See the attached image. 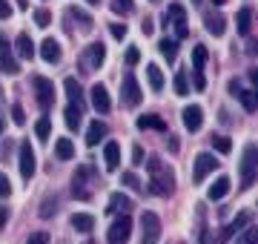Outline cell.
<instances>
[{
    "mask_svg": "<svg viewBox=\"0 0 258 244\" xmlns=\"http://www.w3.org/2000/svg\"><path fill=\"white\" fill-rule=\"evenodd\" d=\"M72 227L78 230V233H92V230H95V218L89 216V213H75V216H72Z\"/></svg>",
    "mask_w": 258,
    "mask_h": 244,
    "instance_id": "obj_27",
    "label": "cell"
},
{
    "mask_svg": "<svg viewBox=\"0 0 258 244\" xmlns=\"http://www.w3.org/2000/svg\"><path fill=\"white\" fill-rule=\"evenodd\" d=\"M158 49H161V55H164L166 60H169V64H172V60H175V57H178V43H175V40L164 38V40H161V43H158Z\"/></svg>",
    "mask_w": 258,
    "mask_h": 244,
    "instance_id": "obj_31",
    "label": "cell"
},
{
    "mask_svg": "<svg viewBox=\"0 0 258 244\" xmlns=\"http://www.w3.org/2000/svg\"><path fill=\"white\" fill-rule=\"evenodd\" d=\"M103 164H106V172H115L120 164V144L115 141H106V147H103Z\"/></svg>",
    "mask_w": 258,
    "mask_h": 244,
    "instance_id": "obj_18",
    "label": "cell"
},
{
    "mask_svg": "<svg viewBox=\"0 0 258 244\" xmlns=\"http://www.w3.org/2000/svg\"><path fill=\"white\" fill-rule=\"evenodd\" d=\"M35 135L40 138V141H49V135H52V121H49V118H37Z\"/></svg>",
    "mask_w": 258,
    "mask_h": 244,
    "instance_id": "obj_33",
    "label": "cell"
},
{
    "mask_svg": "<svg viewBox=\"0 0 258 244\" xmlns=\"http://www.w3.org/2000/svg\"><path fill=\"white\" fill-rule=\"evenodd\" d=\"M212 169H218V158L212 155V152H201V155H195V167H192V181L195 184H201L207 175H210Z\"/></svg>",
    "mask_w": 258,
    "mask_h": 244,
    "instance_id": "obj_11",
    "label": "cell"
},
{
    "mask_svg": "<svg viewBox=\"0 0 258 244\" xmlns=\"http://www.w3.org/2000/svg\"><path fill=\"white\" fill-rule=\"evenodd\" d=\"M189 92V81H186V72H175V95H186Z\"/></svg>",
    "mask_w": 258,
    "mask_h": 244,
    "instance_id": "obj_36",
    "label": "cell"
},
{
    "mask_svg": "<svg viewBox=\"0 0 258 244\" xmlns=\"http://www.w3.org/2000/svg\"><path fill=\"white\" fill-rule=\"evenodd\" d=\"M249 221H252V213H249V210H244V213H238V218H235L232 224H227V227H224V233H221V241H230L232 235L238 233L241 227H247Z\"/></svg>",
    "mask_w": 258,
    "mask_h": 244,
    "instance_id": "obj_19",
    "label": "cell"
},
{
    "mask_svg": "<svg viewBox=\"0 0 258 244\" xmlns=\"http://www.w3.org/2000/svg\"><path fill=\"white\" fill-rule=\"evenodd\" d=\"M129 233H132V218L123 213V216H118L115 221H112L109 233H106V241H109V244H126L129 241Z\"/></svg>",
    "mask_w": 258,
    "mask_h": 244,
    "instance_id": "obj_8",
    "label": "cell"
},
{
    "mask_svg": "<svg viewBox=\"0 0 258 244\" xmlns=\"http://www.w3.org/2000/svg\"><path fill=\"white\" fill-rule=\"evenodd\" d=\"M60 43H57L55 38H46L43 43H40V57L46 60V64H60Z\"/></svg>",
    "mask_w": 258,
    "mask_h": 244,
    "instance_id": "obj_17",
    "label": "cell"
},
{
    "mask_svg": "<svg viewBox=\"0 0 258 244\" xmlns=\"http://www.w3.org/2000/svg\"><path fill=\"white\" fill-rule=\"evenodd\" d=\"M20 175H23V181H32V175H35V169H37V161H35V150L29 147V141L20 144Z\"/></svg>",
    "mask_w": 258,
    "mask_h": 244,
    "instance_id": "obj_12",
    "label": "cell"
},
{
    "mask_svg": "<svg viewBox=\"0 0 258 244\" xmlns=\"http://www.w3.org/2000/svg\"><path fill=\"white\" fill-rule=\"evenodd\" d=\"M89 98H92V106L98 115H106L112 109V101H109V92H106V86L103 84H95L92 92H89Z\"/></svg>",
    "mask_w": 258,
    "mask_h": 244,
    "instance_id": "obj_14",
    "label": "cell"
},
{
    "mask_svg": "<svg viewBox=\"0 0 258 244\" xmlns=\"http://www.w3.org/2000/svg\"><path fill=\"white\" fill-rule=\"evenodd\" d=\"M135 124H138V130H155V132L166 130V121L161 118V115H141Z\"/></svg>",
    "mask_w": 258,
    "mask_h": 244,
    "instance_id": "obj_26",
    "label": "cell"
},
{
    "mask_svg": "<svg viewBox=\"0 0 258 244\" xmlns=\"http://www.w3.org/2000/svg\"><path fill=\"white\" fill-rule=\"evenodd\" d=\"M207 46H198L192 49V81H195V89L201 92V89H207V78H204V66H207Z\"/></svg>",
    "mask_w": 258,
    "mask_h": 244,
    "instance_id": "obj_10",
    "label": "cell"
},
{
    "mask_svg": "<svg viewBox=\"0 0 258 244\" xmlns=\"http://www.w3.org/2000/svg\"><path fill=\"white\" fill-rule=\"evenodd\" d=\"M132 9H135L132 0H112V12L115 15H132Z\"/></svg>",
    "mask_w": 258,
    "mask_h": 244,
    "instance_id": "obj_35",
    "label": "cell"
},
{
    "mask_svg": "<svg viewBox=\"0 0 258 244\" xmlns=\"http://www.w3.org/2000/svg\"><path fill=\"white\" fill-rule=\"evenodd\" d=\"M129 210H132V201H129L126 196H120V193H112L109 204H106V213H109V216H115V213L123 216V213H129Z\"/></svg>",
    "mask_w": 258,
    "mask_h": 244,
    "instance_id": "obj_20",
    "label": "cell"
},
{
    "mask_svg": "<svg viewBox=\"0 0 258 244\" xmlns=\"http://www.w3.org/2000/svg\"><path fill=\"white\" fill-rule=\"evenodd\" d=\"M120 181H123L126 187H132V190H141V181H138V175H135V172H123V175H120Z\"/></svg>",
    "mask_w": 258,
    "mask_h": 244,
    "instance_id": "obj_41",
    "label": "cell"
},
{
    "mask_svg": "<svg viewBox=\"0 0 258 244\" xmlns=\"http://www.w3.org/2000/svg\"><path fill=\"white\" fill-rule=\"evenodd\" d=\"M227 193H230V178H227V175H221V178L212 181V187L207 190V198H210V201H221Z\"/></svg>",
    "mask_w": 258,
    "mask_h": 244,
    "instance_id": "obj_22",
    "label": "cell"
},
{
    "mask_svg": "<svg viewBox=\"0 0 258 244\" xmlns=\"http://www.w3.org/2000/svg\"><path fill=\"white\" fill-rule=\"evenodd\" d=\"M35 23H37L40 29H43V26H49V23H52V15H49L46 9H37V12H35Z\"/></svg>",
    "mask_w": 258,
    "mask_h": 244,
    "instance_id": "obj_39",
    "label": "cell"
},
{
    "mask_svg": "<svg viewBox=\"0 0 258 244\" xmlns=\"http://www.w3.org/2000/svg\"><path fill=\"white\" fill-rule=\"evenodd\" d=\"M141 98H144V92H141V86H138V78L132 75V72H126L123 81H120V101H123V106H138Z\"/></svg>",
    "mask_w": 258,
    "mask_h": 244,
    "instance_id": "obj_5",
    "label": "cell"
},
{
    "mask_svg": "<svg viewBox=\"0 0 258 244\" xmlns=\"http://www.w3.org/2000/svg\"><path fill=\"white\" fill-rule=\"evenodd\" d=\"M210 141H212V147H215V150L221 152V155H227V152L232 150V141L227 138V135H212Z\"/></svg>",
    "mask_w": 258,
    "mask_h": 244,
    "instance_id": "obj_34",
    "label": "cell"
},
{
    "mask_svg": "<svg viewBox=\"0 0 258 244\" xmlns=\"http://www.w3.org/2000/svg\"><path fill=\"white\" fill-rule=\"evenodd\" d=\"M12 196V184L6 178V172H0V198H9Z\"/></svg>",
    "mask_w": 258,
    "mask_h": 244,
    "instance_id": "obj_42",
    "label": "cell"
},
{
    "mask_svg": "<svg viewBox=\"0 0 258 244\" xmlns=\"http://www.w3.org/2000/svg\"><path fill=\"white\" fill-rule=\"evenodd\" d=\"M86 3H101V0H86Z\"/></svg>",
    "mask_w": 258,
    "mask_h": 244,
    "instance_id": "obj_52",
    "label": "cell"
},
{
    "mask_svg": "<svg viewBox=\"0 0 258 244\" xmlns=\"http://www.w3.org/2000/svg\"><path fill=\"white\" fill-rule=\"evenodd\" d=\"M141 161H144V150H141V144H135V147H132V164L141 167Z\"/></svg>",
    "mask_w": 258,
    "mask_h": 244,
    "instance_id": "obj_46",
    "label": "cell"
},
{
    "mask_svg": "<svg viewBox=\"0 0 258 244\" xmlns=\"http://www.w3.org/2000/svg\"><path fill=\"white\" fill-rule=\"evenodd\" d=\"M147 78H149V86H152V92H161V89H164V72H161L155 64H149V66H147Z\"/></svg>",
    "mask_w": 258,
    "mask_h": 244,
    "instance_id": "obj_28",
    "label": "cell"
},
{
    "mask_svg": "<svg viewBox=\"0 0 258 244\" xmlns=\"http://www.w3.org/2000/svg\"><path fill=\"white\" fill-rule=\"evenodd\" d=\"M103 138H106V124H103V121H92V124H89V130H86V144H89V147H98Z\"/></svg>",
    "mask_w": 258,
    "mask_h": 244,
    "instance_id": "obj_23",
    "label": "cell"
},
{
    "mask_svg": "<svg viewBox=\"0 0 258 244\" xmlns=\"http://www.w3.org/2000/svg\"><path fill=\"white\" fill-rule=\"evenodd\" d=\"M32 86H35L37 103H40L43 109H49V106L55 103V86H52V81L43 78V75H35V78H32Z\"/></svg>",
    "mask_w": 258,
    "mask_h": 244,
    "instance_id": "obj_9",
    "label": "cell"
},
{
    "mask_svg": "<svg viewBox=\"0 0 258 244\" xmlns=\"http://www.w3.org/2000/svg\"><path fill=\"white\" fill-rule=\"evenodd\" d=\"M63 118H66V127H69V130H78V127H81V109H78V106H72V103L66 106Z\"/></svg>",
    "mask_w": 258,
    "mask_h": 244,
    "instance_id": "obj_32",
    "label": "cell"
},
{
    "mask_svg": "<svg viewBox=\"0 0 258 244\" xmlns=\"http://www.w3.org/2000/svg\"><path fill=\"white\" fill-rule=\"evenodd\" d=\"M230 92L232 95H238V101L244 103V109H247V112H255V92H252V89H241V84L238 81H230Z\"/></svg>",
    "mask_w": 258,
    "mask_h": 244,
    "instance_id": "obj_16",
    "label": "cell"
},
{
    "mask_svg": "<svg viewBox=\"0 0 258 244\" xmlns=\"http://www.w3.org/2000/svg\"><path fill=\"white\" fill-rule=\"evenodd\" d=\"M63 89H66V95H69V103L81 109V106H83V89H81V84H78L75 78H66V81H63Z\"/></svg>",
    "mask_w": 258,
    "mask_h": 244,
    "instance_id": "obj_21",
    "label": "cell"
},
{
    "mask_svg": "<svg viewBox=\"0 0 258 244\" xmlns=\"http://www.w3.org/2000/svg\"><path fill=\"white\" fill-rule=\"evenodd\" d=\"M6 218H9V213H6V210L0 207V224H6Z\"/></svg>",
    "mask_w": 258,
    "mask_h": 244,
    "instance_id": "obj_49",
    "label": "cell"
},
{
    "mask_svg": "<svg viewBox=\"0 0 258 244\" xmlns=\"http://www.w3.org/2000/svg\"><path fill=\"white\" fill-rule=\"evenodd\" d=\"M147 169H149V190L155 196H172V190H175V172H172V167H166L161 158H149Z\"/></svg>",
    "mask_w": 258,
    "mask_h": 244,
    "instance_id": "obj_1",
    "label": "cell"
},
{
    "mask_svg": "<svg viewBox=\"0 0 258 244\" xmlns=\"http://www.w3.org/2000/svg\"><path fill=\"white\" fill-rule=\"evenodd\" d=\"M141 29H144V35H152V20L144 18V26H141Z\"/></svg>",
    "mask_w": 258,
    "mask_h": 244,
    "instance_id": "obj_48",
    "label": "cell"
},
{
    "mask_svg": "<svg viewBox=\"0 0 258 244\" xmlns=\"http://www.w3.org/2000/svg\"><path fill=\"white\" fill-rule=\"evenodd\" d=\"M55 207H57L55 198H46V201H43V207H40V218H49L52 213H55Z\"/></svg>",
    "mask_w": 258,
    "mask_h": 244,
    "instance_id": "obj_40",
    "label": "cell"
},
{
    "mask_svg": "<svg viewBox=\"0 0 258 244\" xmlns=\"http://www.w3.org/2000/svg\"><path fill=\"white\" fill-rule=\"evenodd\" d=\"M258 178V147L247 144L241 155V190H249Z\"/></svg>",
    "mask_w": 258,
    "mask_h": 244,
    "instance_id": "obj_2",
    "label": "cell"
},
{
    "mask_svg": "<svg viewBox=\"0 0 258 244\" xmlns=\"http://www.w3.org/2000/svg\"><path fill=\"white\" fill-rule=\"evenodd\" d=\"M204 26H207V32L215 35V38L224 35V18L218 15V12H207V15H204Z\"/></svg>",
    "mask_w": 258,
    "mask_h": 244,
    "instance_id": "obj_24",
    "label": "cell"
},
{
    "mask_svg": "<svg viewBox=\"0 0 258 244\" xmlns=\"http://www.w3.org/2000/svg\"><path fill=\"white\" fill-rule=\"evenodd\" d=\"M55 155L60 161H69V158H75V144L69 141V138H60V141L55 144Z\"/></svg>",
    "mask_w": 258,
    "mask_h": 244,
    "instance_id": "obj_29",
    "label": "cell"
},
{
    "mask_svg": "<svg viewBox=\"0 0 258 244\" xmlns=\"http://www.w3.org/2000/svg\"><path fill=\"white\" fill-rule=\"evenodd\" d=\"M26 244H49V233H43V230H37V233L29 235Z\"/></svg>",
    "mask_w": 258,
    "mask_h": 244,
    "instance_id": "obj_43",
    "label": "cell"
},
{
    "mask_svg": "<svg viewBox=\"0 0 258 244\" xmlns=\"http://www.w3.org/2000/svg\"><path fill=\"white\" fill-rule=\"evenodd\" d=\"M123 60H126L129 66H135V64H138V60H141V52H138V46H129V49H126V57H123Z\"/></svg>",
    "mask_w": 258,
    "mask_h": 244,
    "instance_id": "obj_44",
    "label": "cell"
},
{
    "mask_svg": "<svg viewBox=\"0 0 258 244\" xmlns=\"http://www.w3.org/2000/svg\"><path fill=\"white\" fill-rule=\"evenodd\" d=\"M12 18V6L6 0H0V20H9Z\"/></svg>",
    "mask_w": 258,
    "mask_h": 244,
    "instance_id": "obj_47",
    "label": "cell"
},
{
    "mask_svg": "<svg viewBox=\"0 0 258 244\" xmlns=\"http://www.w3.org/2000/svg\"><path fill=\"white\" fill-rule=\"evenodd\" d=\"M12 121L18 124V127H23V124H26V112H23V106H20V103H15V106H12Z\"/></svg>",
    "mask_w": 258,
    "mask_h": 244,
    "instance_id": "obj_38",
    "label": "cell"
},
{
    "mask_svg": "<svg viewBox=\"0 0 258 244\" xmlns=\"http://www.w3.org/2000/svg\"><path fill=\"white\" fill-rule=\"evenodd\" d=\"M0 72H6V75H18L20 72V66L18 60H15V55H12V49H9V40L0 35Z\"/></svg>",
    "mask_w": 258,
    "mask_h": 244,
    "instance_id": "obj_13",
    "label": "cell"
},
{
    "mask_svg": "<svg viewBox=\"0 0 258 244\" xmlns=\"http://www.w3.org/2000/svg\"><path fill=\"white\" fill-rule=\"evenodd\" d=\"M166 26H175V38L181 40V38H186V12H184V6L181 3H172L169 9H166V15H164V29Z\"/></svg>",
    "mask_w": 258,
    "mask_h": 244,
    "instance_id": "obj_7",
    "label": "cell"
},
{
    "mask_svg": "<svg viewBox=\"0 0 258 244\" xmlns=\"http://www.w3.org/2000/svg\"><path fill=\"white\" fill-rule=\"evenodd\" d=\"M192 3H201V0H192Z\"/></svg>",
    "mask_w": 258,
    "mask_h": 244,
    "instance_id": "obj_53",
    "label": "cell"
},
{
    "mask_svg": "<svg viewBox=\"0 0 258 244\" xmlns=\"http://www.w3.org/2000/svg\"><path fill=\"white\" fill-rule=\"evenodd\" d=\"M92 181H95V172L92 167H78V172H75L72 178V196L78 198V201H89L92 198Z\"/></svg>",
    "mask_w": 258,
    "mask_h": 244,
    "instance_id": "obj_3",
    "label": "cell"
},
{
    "mask_svg": "<svg viewBox=\"0 0 258 244\" xmlns=\"http://www.w3.org/2000/svg\"><path fill=\"white\" fill-rule=\"evenodd\" d=\"M15 46H18V57H23V60H32V57H35V43H32V38H29L26 32L18 35Z\"/></svg>",
    "mask_w": 258,
    "mask_h": 244,
    "instance_id": "obj_25",
    "label": "cell"
},
{
    "mask_svg": "<svg viewBox=\"0 0 258 244\" xmlns=\"http://www.w3.org/2000/svg\"><path fill=\"white\" fill-rule=\"evenodd\" d=\"M0 135H3V118H0Z\"/></svg>",
    "mask_w": 258,
    "mask_h": 244,
    "instance_id": "obj_51",
    "label": "cell"
},
{
    "mask_svg": "<svg viewBox=\"0 0 258 244\" xmlns=\"http://www.w3.org/2000/svg\"><path fill=\"white\" fill-rule=\"evenodd\" d=\"M109 32H112V38H118V40L126 38V26H123V23H112Z\"/></svg>",
    "mask_w": 258,
    "mask_h": 244,
    "instance_id": "obj_45",
    "label": "cell"
},
{
    "mask_svg": "<svg viewBox=\"0 0 258 244\" xmlns=\"http://www.w3.org/2000/svg\"><path fill=\"white\" fill-rule=\"evenodd\" d=\"M103 60H106V46H103L101 40H98V43H89V46L83 49V55H81V66L86 69V72L101 69Z\"/></svg>",
    "mask_w": 258,
    "mask_h": 244,
    "instance_id": "obj_6",
    "label": "cell"
},
{
    "mask_svg": "<svg viewBox=\"0 0 258 244\" xmlns=\"http://www.w3.org/2000/svg\"><path fill=\"white\" fill-rule=\"evenodd\" d=\"M158 238H161V218L147 210L141 216V244H158Z\"/></svg>",
    "mask_w": 258,
    "mask_h": 244,
    "instance_id": "obj_4",
    "label": "cell"
},
{
    "mask_svg": "<svg viewBox=\"0 0 258 244\" xmlns=\"http://www.w3.org/2000/svg\"><path fill=\"white\" fill-rule=\"evenodd\" d=\"M18 6H20V9H26L29 3H26V0H18Z\"/></svg>",
    "mask_w": 258,
    "mask_h": 244,
    "instance_id": "obj_50",
    "label": "cell"
},
{
    "mask_svg": "<svg viewBox=\"0 0 258 244\" xmlns=\"http://www.w3.org/2000/svg\"><path fill=\"white\" fill-rule=\"evenodd\" d=\"M249 29H252V9L247 6V9L238 12V35H244V38H247Z\"/></svg>",
    "mask_w": 258,
    "mask_h": 244,
    "instance_id": "obj_30",
    "label": "cell"
},
{
    "mask_svg": "<svg viewBox=\"0 0 258 244\" xmlns=\"http://www.w3.org/2000/svg\"><path fill=\"white\" fill-rule=\"evenodd\" d=\"M181 118H184V127L189 132H198L204 127V112H201V106H198V103H189L184 112H181Z\"/></svg>",
    "mask_w": 258,
    "mask_h": 244,
    "instance_id": "obj_15",
    "label": "cell"
},
{
    "mask_svg": "<svg viewBox=\"0 0 258 244\" xmlns=\"http://www.w3.org/2000/svg\"><path fill=\"white\" fill-rule=\"evenodd\" d=\"M238 244H258V233H255V227H249V224H247V230H244V235L238 238Z\"/></svg>",
    "mask_w": 258,
    "mask_h": 244,
    "instance_id": "obj_37",
    "label": "cell"
}]
</instances>
